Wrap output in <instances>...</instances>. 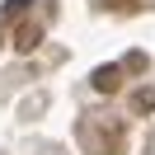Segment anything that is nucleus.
Listing matches in <instances>:
<instances>
[{
    "mask_svg": "<svg viewBox=\"0 0 155 155\" xmlns=\"http://www.w3.org/2000/svg\"><path fill=\"white\" fill-rule=\"evenodd\" d=\"M80 146L89 155H122L127 150V127L117 117H104V113H85L80 122Z\"/></svg>",
    "mask_w": 155,
    "mask_h": 155,
    "instance_id": "obj_1",
    "label": "nucleus"
},
{
    "mask_svg": "<svg viewBox=\"0 0 155 155\" xmlns=\"http://www.w3.org/2000/svg\"><path fill=\"white\" fill-rule=\"evenodd\" d=\"M28 5L33 0H10L5 5V19H19V28H14V47L19 52H33L42 42V33H47V19H28Z\"/></svg>",
    "mask_w": 155,
    "mask_h": 155,
    "instance_id": "obj_2",
    "label": "nucleus"
},
{
    "mask_svg": "<svg viewBox=\"0 0 155 155\" xmlns=\"http://www.w3.org/2000/svg\"><path fill=\"white\" fill-rule=\"evenodd\" d=\"M89 85H94L99 94H113V89L122 85V66H99L94 75H89Z\"/></svg>",
    "mask_w": 155,
    "mask_h": 155,
    "instance_id": "obj_3",
    "label": "nucleus"
},
{
    "mask_svg": "<svg viewBox=\"0 0 155 155\" xmlns=\"http://www.w3.org/2000/svg\"><path fill=\"white\" fill-rule=\"evenodd\" d=\"M99 10H113V14H136L141 10V0H94Z\"/></svg>",
    "mask_w": 155,
    "mask_h": 155,
    "instance_id": "obj_4",
    "label": "nucleus"
},
{
    "mask_svg": "<svg viewBox=\"0 0 155 155\" xmlns=\"http://www.w3.org/2000/svg\"><path fill=\"white\" fill-rule=\"evenodd\" d=\"M132 108H136V113H155V89H136V94H132Z\"/></svg>",
    "mask_w": 155,
    "mask_h": 155,
    "instance_id": "obj_5",
    "label": "nucleus"
},
{
    "mask_svg": "<svg viewBox=\"0 0 155 155\" xmlns=\"http://www.w3.org/2000/svg\"><path fill=\"white\" fill-rule=\"evenodd\" d=\"M122 71H146V57H141V52H132V57L122 61Z\"/></svg>",
    "mask_w": 155,
    "mask_h": 155,
    "instance_id": "obj_6",
    "label": "nucleus"
}]
</instances>
